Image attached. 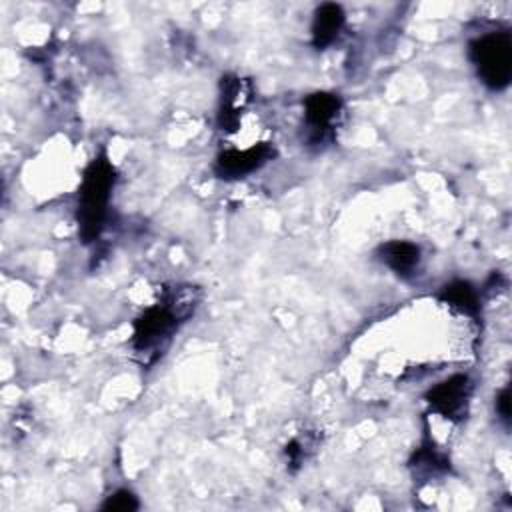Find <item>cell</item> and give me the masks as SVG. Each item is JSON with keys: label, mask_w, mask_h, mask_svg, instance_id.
Segmentation results:
<instances>
[{"label": "cell", "mask_w": 512, "mask_h": 512, "mask_svg": "<svg viewBox=\"0 0 512 512\" xmlns=\"http://www.w3.org/2000/svg\"><path fill=\"white\" fill-rule=\"evenodd\" d=\"M116 184V170L106 154L96 156L84 170L78 190V228L82 242H94L106 222L110 196Z\"/></svg>", "instance_id": "1"}, {"label": "cell", "mask_w": 512, "mask_h": 512, "mask_svg": "<svg viewBox=\"0 0 512 512\" xmlns=\"http://www.w3.org/2000/svg\"><path fill=\"white\" fill-rule=\"evenodd\" d=\"M478 78L490 90H504L512 78V36L510 32H488L468 46Z\"/></svg>", "instance_id": "2"}, {"label": "cell", "mask_w": 512, "mask_h": 512, "mask_svg": "<svg viewBox=\"0 0 512 512\" xmlns=\"http://www.w3.org/2000/svg\"><path fill=\"white\" fill-rule=\"evenodd\" d=\"M178 312L170 304H154L146 308L132 324V346L138 354H154L164 348L178 326Z\"/></svg>", "instance_id": "3"}, {"label": "cell", "mask_w": 512, "mask_h": 512, "mask_svg": "<svg viewBox=\"0 0 512 512\" xmlns=\"http://www.w3.org/2000/svg\"><path fill=\"white\" fill-rule=\"evenodd\" d=\"M472 394V380L466 374H454L426 392L428 406L444 418L458 420Z\"/></svg>", "instance_id": "4"}, {"label": "cell", "mask_w": 512, "mask_h": 512, "mask_svg": "<svg viewBox=\"0 0 512 512\" xmlns=\"http://www.w3.org/2000/svg\"><path fill=\"white\" fill-rule=\"evenodd\" d=\"M276 154V150L268 144H254L250 148L238 150H224L218 154L216 162H214V172L224 178V180H236V178H244L248 174H252L254 170L262 168L268 160H272Z\"/></svg>", "instance_id": "5"}, {"label": "cell", "mask_w": 512, "mask_h": 512, "mask_svg": "<svg viewBox=\"0 0 512 512\" xmlns=\"http://www.w3.org/2000/svg\"><path fill=\"white\" fill-rule=\"evenodd\" d=\"M342 110V100L332 92H314L304 100V118L310 132L316 138H324V134L332 128L336 116Z\"/></svg>", "instance_id": "6"}, {"label": "cell", "mask_w": 512, "mask_h": 512, "mask_svg": "<svg viewBox=\"0 0 512 512\" xmlns=\"http://www.w3.org/2000/svg\"><path fill=\"white\" fill-rule=\"evenodd\" d=\"M344 10L340 4L324 2L316 8L314 20H312V44L314 48L322 50L330 46L344 28Z\"/></svg>", "instance_id": "7"}, {"label": "cell", "mask_w": 512, "mask_h": 512, "mask_svg": "<svg viewBox=\"0 0 512 512\" xmlns=\"http://www.w3.org/2000/svg\"><path fill=\"white\" fill-rule=\"evenodd\" d=\"M378 256L398 276H410L420 264V248L408 240H390L382 244Z\"/></svg>", "instance_id": "8"}, {"label": "cell", "mask_w": 512, "mask_h": 512, "mask_svg": "<svg viewBox=\"0 0 512 512\" xmlns=\"http://www.w3.org/2000/svg\"><path fill=\"white\" fill-rule=\"evenodd\" d=\"M440 298L444 302H448L450 306L458 308L460 312L476 318L478 312H480V298H478V292L476 288L466 282V280H454L450 284H446L440 292Z\"/></svg>", "instance_id": "9"}, {"label": "cell", "mask_w": 512, "mask_h": 512, "mask_svg": "<svg viewBox=\"0 0 512 512\" xmlns=\"http://www.w3.org/2000/svg\"><path fill=\"white\" fill-rule=\"evenodd\" d=\"M136 508H138V500L130 490H116L102 504V510H108V512H132Z\"/></svg>", "instance_id": "10"}, {"label": "cell", "mask_w": 512, "mask_h": 512, "mask_svg": "<svg viewBox=\"0 0 512 512\" xmlns=\"http://www.w3.org/2000/svg\"><path fill=\"white\" fill-rule=\"evenodd\" d=\"M496 412H498L500 420L508 426V422H510V390L508 388L500 390V394L496 396Z\"/></svg>", "instance_id": "11"}]
</instances>
